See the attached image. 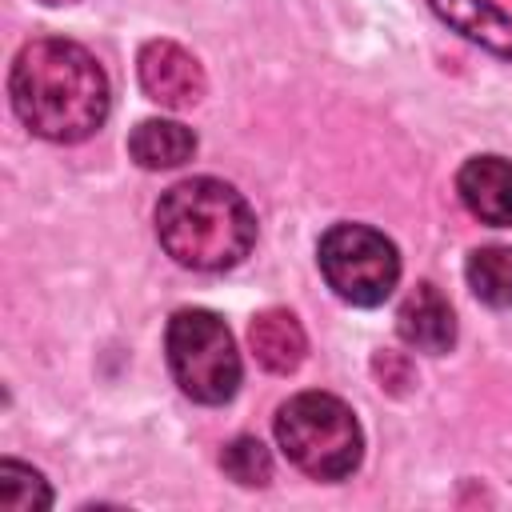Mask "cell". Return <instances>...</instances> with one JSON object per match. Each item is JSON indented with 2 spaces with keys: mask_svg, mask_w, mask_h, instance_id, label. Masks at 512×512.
Wrapping results in <instances>:
<instances>
[{
  "mask_svg": "<svg viewBox=\"0 0 512 512\" xmlns=\"http://www.w3.org/2000/svg\"><path fill=\"white\" fill-rule=\"evenodd\" d=\"M8 96L16 116L52 144L88 140L112 108L108 76L100 60L76 40L44 36L16 52Z\"/></svg>",
  "mask_w": 512,
  "mask_h": 512,
  "instance_id": "cell-1",
  "label": "cell"
},
{
  "mask_svg": "<svg viewBox=\"0 0 512 512\" xmlns=\"http://www.w3.org/2000/svg\"><path fill=\"white\" fill-rule=\"evenodd\" d=\"M156 236L176 264L196 272H224L252 252L256 212L232 184L216 176H192L160 196Z\"/></svg>",
  "mask_w": 512,
  "mask_h": 512,
  "instance_id": "cell-2",
  "label": "cell"
},
{
  "mask_svg": "<svg viewBox=\"0 0 512 512\" xmlns=\"http://www.w3.org/2000/svg\"><path fill=\"white\" fill-rule=\"evenodd\" d=\"M280 452L312 480H344L364 456V432L356 412L328 392H300L276 412Z\"/></svg>",
  "mask_w": 512,
  "mask_h": 512,
  "instance_id": "cell-3",
  "label": "cell"
},
{
  "mask_svg": "<svg viewBox=\"0 0 512 512\" xmlns=\"http://www.w3.org/2000/svg\"><path fill=\"white\" fill-rule=\"evenodd\" d=\"M168 368L196 404H228L240 388V352L228 324L208 308H180L168 320Z\"/></svg>",
  "mask_w": 512,
  "mask_h": 512,
  "instance_id": "cell-4",
  "label": "cell"
},
{
  "mask_svg": "<svg viewBox=\"0 0 512 512\" xmlns=\"http://www.w3.org/2000/svg\"><path fill=\"white\" fill-rule=\"evenodd\" d=\"M316 264L328 288L356 308L384 304L400 280V252L372 224H332L320 236Z\"/></svg>",
  "mask_w": 512,
  "mask_h": 512,
  "instance_id": "cell-5",
  "label": "cell"
},
{
  "mask_svg": "<svg viewBox=\"0 0 512 512\" xmlns=\"http://www.w3.org/2000/svg\"><path fill=\"white\" fill-rule=\"evenodd\" d=\"M136 72H140V88L148 92V100L164 108H192L204 96L200 60L172 40H148L136 56Z\"/></svg>",
  "mask_w": 512,
  "mask_h": 512,
  "instance_id": "cell-6",
  "label": "cell"
},
{
  "mask_svg": "<svg viewBox=\"0 0 512 512\" xmlns=\"http://www.w3.org/2000/svg\"><path fill=\"white\" fill-rule=\"evenodd\" d=\"M456 192L464 208L492 224V228H512V160L504 156H472L456 172Z\"/></svg>",
  "mask_w": 512,
  "mask_h": 512,
  "instance_id": "cell-7",
  "label": "cell"
},
{
  "mask_svg": "<svg viewBox=\"0 0 512 512\" xmlns=\"http://www.w3.org/2000/svg\"><path fill=\"white\" fill-rule=\"evenodd\" d=\"M396 332L404 344L420 348V352H448L456 344V316H452V304L444 300V292L436 284H416L400 312H396Z\"/></svg>",
  "mask_w": 512,
  "mask_h": 512,
  "instance_id": "cell-8",
  "label": "cell"
},
{
  "mask_svg": "<svg viewBox=\"0 0 512 512\" xmlns=\"http://www.w3.org/2000/svg\"><path fill=\"white\" fill-rule=\"evenodd\" d=\"M248 344H252L256 360L268 372H296L300 360H304V352H308V340H304L300 320L292 312H284V308H264L260 316H252Z\"/></svg>",
  "mask_w": 512,
  "mask_h": 512,
  "instance_id": "cell-9",
  "label": "cell"
},
{
  "mask_svg": "<svg viewBox=\"0 0 512 512\" xmlns=\"http://www.w3.org/2000/svg\"><path fill=\"white\" fill-rule=\"evenodd\" d=\"M128 152L140 168H180L184 160H192L196 152V136L192 128H184L180 120H140L128 136Z\"/></svg>",
  "mask_w": 512,
  "mask_h": 512,
  "instance_id": "cell-10",
  "label": "cell"
},
{
  "mask_svg": "<svg viewBox=\"0 0 512 512\" xmlns=\"http://www.w3.org/2000/svg\"><path fill=\"white\" fill-rule=\"evenodd\" d=\"M432 8L452 28H460L468 40H480L492 52L512 56V20L500 8H492L488 0H432Z\"/></svg>",
  "mask_w": 512,
  "mask_h": 512,
  "instance_id": "cell-11",
  "label": "cell"
},
{
  "mask_svg": "<svg viewBox=\"0 0 512 512\" xmlns=\"http://www.w3.org/2000/svg\"><path fill=\"white\" fill-rule=\"evenodd\" d=\"M468 288L476 292V300L492 304V308H512V248L504 244H488L476 248L464 264Z\"/></svg>",
  "mask_w": 512,
  "mask_h": 512,
  "instance_id": "cell-12",
  "label": "cell"
},
{
  "mask_svg": "<svg viewBox=\"0 0 512 512\" xmlns=\"http://www.w3.org/2000/svg\"><path fill=\"white\" fill-rule=\"evenodd\" d=\"M0 508L4 512L52 508V488L36 468H28L20 460H0Z\"/></svg>",
  "mask_w": 512,
  "mask_h": 512,
  "instance_id": "cell-13",
  "label": "cell"
},
{
  "mask_svg": "<svg viewBox=\"0 0 512 512\" xmlns=\"http://www.w3.org/2000/svg\"><path fill=\"white\" fill-rule=\"evenodd\" d=\"M220 464H224V472H228L236 484H244V488H260V484L272 480V456H268V448H264L256 436H236V440L224 448Z\"/></svg>",
  "mask_w": 512,
  "mask_h": 512,
  "instance_id": "cell-14",
  "label": "cell"
},
{
  "mask_svg": "<svg viewBox=\"0 0 512 512\" xmlns=\"http://www.w3.org/2000/svg\"><path fill=\"white\" fill-rule=\"evenodd\" d=\"M40 4H72V0H40Z\"/></svg>",
  "mask_w": 512,
  "mask_h": 512,
  "instance_id": "cell-15",
  "label": "cell"
}]
</instances>
